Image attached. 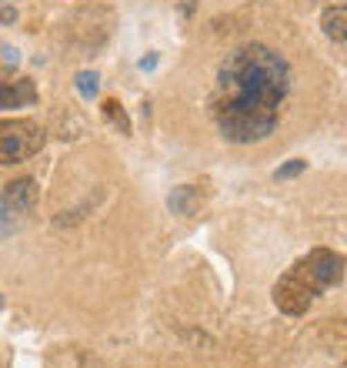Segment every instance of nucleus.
Returning a JSON list of instances; mask_svg holds the SVG:
<instances>
[{
    "label": "nucleus",
    "mask_w": 347,
    "mask_h": 368,
    "mask_svg": "<svg viewBox=\"0 0 347 368\" xmlns=\"http://www.w3.org/2000/svg\"><path fill=\"white\" fill-rule=\"evenodd\" d=\"M290 91V64L268 44L237 47L221 64L214 114L221 134L234 144H254L274 134L281 104Z\"/></svg>",
    "instance_id": "f257e3e1"
},
{
    "label": "nucleus",
    "mask_w": 347,
    "mask_h": 368,
    "mask_svg": "<svg viewBox=\"0 0 347 368\" xmlns=\"http://www.w3.org/2000/svg\"><path fill=\"white\" fill-rule=\"evenodd\" d=\"M344 254L330 252V248H314L304 258H297L288 268V274L274 285V305L284 315H304L310 308V301L328 291L330 285H337L344 278Z\"/></svg>",
    "instance_id": "f03ea898"
},
{
    "label": "nucleus",
    "mask_w": 347,
    "mask_h": 368,
    "mask_svg": "<svg viewBox=\"0 0 347 368\" xmlns=\"http://www.w3.org/2000/svg\"><path fill=\"white\" fill-rule=\"evenodd\" d=\"M44 148V128L30 117L0 121V164H20L27 157L40 155Z\"/></svg>",
    "instance_id": "7ed1b4c3"
},
{
    "label": "nucleus",
    "mask_w": 347,
    "mask_h": 368,
    "mask_svg": "<svg viewBox=\"0 0 347 368\" xmlns=\"http://www.w3.org/2000/svg\"><path fill=\"white\" fill-rule=\"evenodd\" d=\"M37 201V181L34 177H17L0 191V218L14 221L17 214H27Z\"/></svg>",
    "instance_id": "20e7f679"
},
{
    "label": "nucleus",
    "mask_w": 347,
    "mask_h": 368,
    "mask_svg": "<svg viewBox=\"0 0 347 368\" xmlns=\"http://www.w3.org/2000/svg\"><path fill=\"white\" fill-rule=\"evenodd\" d=\"M37 100L34 80H3L0 84V111H14V107H30Z\"/></svg>",
    "instance_id": "39448f33"
},
{
    "label": "nucleus",
    "mask_w": 347,
    "mask_h": 368,
    "mask_svg": "<svg viewBox=\"0 0 347 368\" xmlns=\"http://www.w3.org/2000/svg\"><path fill=\"white\" fill-rule=\"evenodd\" d=\"M321 30L330 40H347V0L344 3H334L321 14Z\"/></svg>",
    "instance_id": "423d86ee"
},
{
    "label": "nucleus",
    "mask_w": 347,
    "mask_h": 368,
    "mask_svg": "<svg viewBox=\"0 0 347 368\" xmlns=\"http://www.w3.org/2000/svg\"><path fill=\"white\" fill-rule=\"evenodd\" d=\"M167 204H171L174 214H197V208H200V191L194 188V184H180V188H174L171 198H167Z\"/></svg>",
    "instance_id": "0eeeda50"
},
{
    "label": "nucleus",
    "mask_w": 347,
    "mask_h": 368,
    "mask_svg": "<svg viewBox=\"0 0 347 368\" xmlns=\"http://www.w3.org/2000/svg\"><path fill=\"white\" fill-rule=\"evenodd\" d=\"M104 117L114 124L120 134H131V121H127V114H124V107L117 104V100H104Z\"/></svg>",
    "instance_id": "6e6552de"
},
{
    "label": "nucleus",
    "mask_w": 347,
    "mask_h": 368,
    "mask_svg": "<svg viewBox=\"0 0 347 368\" xmlns=\"http://www.w3.org/2000/svg\"><path fill=\"white\" fill-rule=\"evenodd\" d=\"M74 84H77L80 97H87V100H94L97 91H100V78H97V71H80L77 78H74Z\"/></svg>",
    "instance_id": "1a4fd4ad"
},
{
    "label": "nucleus",
    "mask_w": 347,
    "mask_h": 368,
    "mask_svg": "<svg viewBox=\"0 0 347 368\" xmlns=\"http://www.w3.org/2000/svg\"><path fill=\"white\" fill-rule=\"evenodd\" d=\"M304 171H308V161H304V157H290L288 164H281V168L274 171V177H277V181H290V177L304 175Z\"/></svg>",
    "instance_id": "9d476101"
},
{
    "label": "nucleus",
    "mask_w": 347,
    "mask_h": 368,
    "mask_svg": "<svg viewBox=\"0 0 347 368\" xmlns=\"http://www.w3.org/2000/svg\"><path fill=\"white\" fill-rule=\"evenodd\" d=\"M14 20H17V10H14V7H0V27H3V24H14Z\"/></svg>",
    "instance_id": "9b49d317"
},
{
    "label": "nucleus",
    "mask_w": 347,
    "mask_h": 368,
    "mask_svg": "<svg viewBox=\"0 0 347 368\" xmlns=\"http://www.w3.org/2000/svg\"><path fill=\"white\" fill-rule=\"evenodd\" d=\"M17 51H14V47H3V64H17Z\"/></svg>",
    "instance_id": "f8f14e48"
},
{
    "label": "nucleus",
    "mask_w": 347,
    "mask_h": 368,
    "mask_svg": "<svg viewBox=\"0 0 347 368\" xmlns=\"http://www.w3.org/2000/svg\"><path fill=\"white\" fill-rule=\"evenodd\" d=\"M154 64H157V58H154V54H151V58H144V60H140V67H144V71H151Z\"/></svg>",
    "instance_id": "ddd939ff"
}]
</instances>
